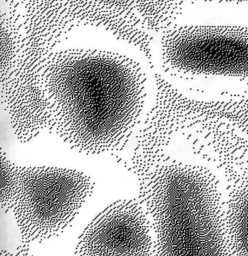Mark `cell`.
<instances>
[{
	"mask_svg": "<svg viewBox=\"0 0 248 256\" xmlns=\"http://www.w3.org/2000/svg\"><path fill=\"white\" fill-rule=\"evenodd\" d=\"M46 92L60 132L75 148L115 146L139 114L143 84L131 61L110 52L77 51L54 60Z\"/></svg>",
	"mask_w": 248,
	"mask_h": 256,
	"instance_id": "1",
	"label": "cell"
},
{
	"mask_svg": "<svg viewBox=\"0 0 248 256\" xmlns=\"http://www.w3.org/2000/svg\"><path fill=\"white\" fill-rule=\"evenodd\" d=\"M140 196L156 236L152 256H232L225 202L207 169L162 165L145 177Z\"/></svg>",
	"mask_w": 248,
	"mask_h": 256,
	"instance_id": "2",
	"label": "cell"
},
{
	"mask_svg": "<svg viewBox=\"0 0 248 256\" xmlns=\"http://www.w3.org/2000/svg\"><path fill=\"white\" fill-rule=\"evenodd\" d=\"M92 191L91 179L80 171L16 166L2 156L1 207L11 211L27 243H41L59 235Z\"/></svg>",
	"mask_w": 248,
	"mask_h": 256,
	"instance_id": "3",
	"label": "cell"
},
{
	"mask_svg": "<svg viewBox=\"0 0 248 256\" xmlns=\"http://www.w3.org/2000/svg\"><path fill=\"white\" fill-rule=\"evenodd\" d=\"M166 63L181 72L248 77V29L233 26H190L165 36Z\"/></svg>",
	"mask_w": 248,
	"mask_h": 256,
	"instance_id": "4",
	"label": "cell"
},
{
	"mask_svg": "<svg viewBox=\"0 0 248 256\" xmlns=\"http://www.w3.org/2000/svg\"><path fill=\"white\" fill-rule=\"evenodd\" d=\"M150 221L135 200L122 199L103 209L78 238L76 256H152Z\"/></svg>",
	"mask_w": 248,
	"mask_h": 256,
	"instance_id": "5",
	"label": "cell"
},
{
	"mask_svg": "<svg viewBox=\"0 0 248 256\" xmlns=\"http://www.w3.org/2000/svg\"><path fill=\"white\" fill-rule=\"evenodd\" d=\"M225 216L232 256H248V180L229 190Z\"/></svg>",
	"mask_w": 248,
	"mask_h": 256,
	"instance_id": "6",
	"label": "cell"
},
{
	"mask_svg": "<svg viewBox=\"0 0 248 256\" xmlns=\"http://www.w3.org/2000/svg\"><path fill=\"white\" fill-rule=\"evenodd\" d=\"M218 1H229V2H248V0H218Z\"/></svg>",
	"mask_w": 248,
	"mask_h": 256,
	"instance_id": "7",
	"label": "cell"
}]
</instances>
